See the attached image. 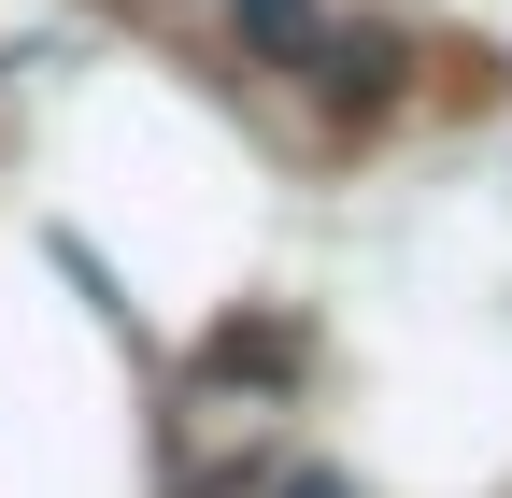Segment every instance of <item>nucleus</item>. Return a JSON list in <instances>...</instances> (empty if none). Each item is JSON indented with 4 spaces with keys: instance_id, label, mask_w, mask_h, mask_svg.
Instances as JSON below:
<instances>
[{
    "instance_id": "nucleus-1",
    "label": "nucleus",
    "mask_w": 512,
    "mask_h": 498,
    "mask_svg": "<svg viewBox=\"0 0 512 498\" xmlns=\"http://www.w3.org/2000/svg\"><path fill=\"white\" fill-rule=\"evenodd\" d=\"M256 57H313V0H228Z\"/></svg>"
},
{
    "instance_id": "nucleus-2",
    "label": "nucleus",
    "mask_w": 512,
    "mask_h": 498,
    "mask_svg": "<svg viewBox=\"0 0 512 498\" xmlns=\"http://www.w3.org/2000/svg\"><path fill=\"white\" fill-rule=\"evenodd\" d=\"M285 498H356V484L342 470H285Z\"/></svg>"
}]
</instances>
